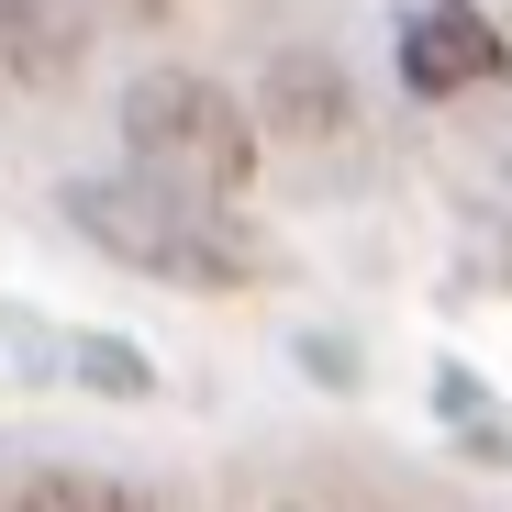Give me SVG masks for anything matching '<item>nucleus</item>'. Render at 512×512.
Listing matches in <instances>:
<instances>
[{
  "label": "nucleus",
  "mask_w": 512,
  "mask_h": 512,
  "mask_svg": "<svg viewBox=\"0 0 512 512\" xmlns=\"http://www.w3.org/2000/svg\"><path fill=\"white\" fill-rule=\"evenodd\" d=\"M12 512H156V501L134 479H101V468H45V479H23Z\"/></svg>",
  "instance_id": "39448f33"
},
{
  "label": "nucleus",
  "mask_w": 512,
  "mask_h": 512,
  "mask_svg": "<svg viewBox=\"0 0 512 512\" xmlns=\"http://www.w3.org/2000/svg\"><path fill=\"white\" fill-rule=\"evenodd\" d=\"M401 78H412L423 101L479 90V78H501V34L468 12V0H435V12H412V23H401Z\"/></svg>",
  "instance_id": "7ed1b4c3"
},
{
  "label": "nucleus",
  "mask_w": 512,
  "mask_h": 512,
  "mask_svg": "<svg viewBox=\"0 0 512 512\" xmlns=\"http://www.w3.org/2000/svg\"><path fill=\"white\" fill-rule=\"evenodd\" d=\"M90 23L67 12V0H0V78H23V90H56L78 67Z\"/></svg>",
  "instance_id": "20e7f679"
},
{
  "label": "nucleus",
  "mask_w": 512,
  "mask_h": 512,
  "mask_svg": "<svg viewBox=\"0 0 512 512\" xmlns=\"http://www.w3.org/2000/svg\"><path fill=\"white\" fill-rule=\"evenodd\" d=\"M56 212L134 279H167V290H245L256 279V245L223 223V201H190V190L145 179V167L134 179H67Z\"/></svg>",
  "instance_id": "f257e3e1"
},
{
  "label": "nucleus",
  "mask_w": 512,
  "mask_h": 512,
  "mask_svg": "<svg viewBox=\"0 0 512 512\" xmlns=\"http://www.w3.org/2000/svg\"><path fill=\"white\" fill-rule=\"evenodd\" d=\"M279 90H290V101H279L290 123H334V101H323V90H334V78H323L312 56H290V67H279Z\"/></svg>",
  "instance_id": "423d86ee"
},
{
  "label": "nucleus",
  "mask_w": 512,
  "mask_h": 512,
  "mask_svg": "<svg viewBox=\"0 0 512 512\" xmlns=\"http://www.w3.org/2000/svg\"><path fill=\"white\" fill-rule=\"evenodd\" d=\"M123 156L145 179L190 190V201H234L256 179V123H245L234 90H212L190 67H156V78L123 90Z\"/></svg>",
  "instance_id": "f03ea898"
}]
</instances>
